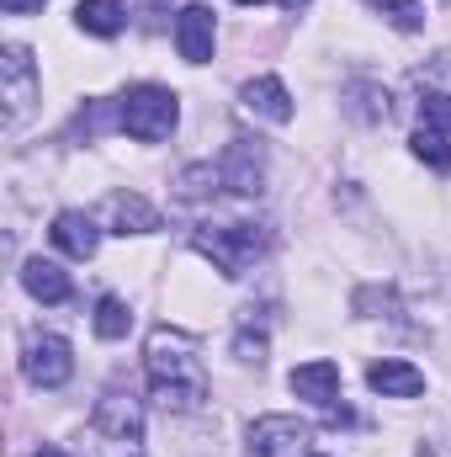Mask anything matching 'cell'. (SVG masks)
Masks as SVG:
<instances>
[{"instance_id": "3", "label": "cell", "mask_w": 451, "mask_h": 457, "mask_svg": "<svg viewBox=\"0 0 451 457\" xmlns=\"http://www.w3.org/2000/svg\"><path fill=\"white\" fill-rule=\"evenodd\" d=\"M176 117H181L176 91H165V86H133V91L122 96V107H117L122 133L138 138V144H160V138H170Z\"/></svg>"}, {"instance_id": "2", "label": "cell", "mask_w": 451, "mask_h": 457, "mask_svg": "<svg viewBox=\"0 0 451 457\" xmlns=\"http://www.w3.org/2000/svg\"><path fill=\"white\" fill-rule=\"evenodd\" d=\"M192 245L224 271V277H244L250 266H255V255L271 245V234L260 224H224V228H192Z\"/></svg>"}, {"instance_id": "18", "label": "cell", "mask_w": 451, "mask_h": 457, "mask_svg": "<svg viewBox=\"0 0 451 457\" xmlns=\"http://www.w3.org/2000/svg\"><path fill=\"white\" fill-rule=\"evenodd\" d=\"M127 320H133V314H127L122 298H102V303H96V336H102V341H122V336H127Z\"/></svg>"}, {"instance_id": "9", "label": "cell", "mask_w": 451, "mask_h": 457, "mask_svg": "<svg viewBox=\"0 0 451 457\" xmlns=\"http://www.w3.org/2000/svg\"><path fill=\"white\" fill-rule=\"evenodd\" d=\"M0 75H5V112L11 122L27 112V102H32V86H37V70H32V54L21 48V43H5V54H0Z\"/></svg>"}, {"instance_id": "15", "label": "cell", "mask_w": 451, "mask_h": 457, "mask_svg": "<svg viewBox=\"0 0 451 457\" xmlns=\"http://www.w3.org/2000/svg\"><path fill=\"white\" fill-rule=\"evenodd\" d=\"M244 107L255 117H266V122H292V96H287V86H282L276 75L250 80V86H244Z\"/></svg>"}, {"instance_id": "21", "label": "cell", "mask_w": 451, "mask_h": 457, "mask_svg": "<svg viewBox=\"0 0 451 457\" xmlns=\"http://www.w3.org/2000/svg\"><path fill=\"white\" fill-rule=\"evenodd\" d=\"M32 5H43V0H5V11H32Z\"/></svg>"}, {"instance_id": "4", "label": "cell", "mask_w": 451, "mask_h": 457, "mask_svg": "<svg viewBox=\"0 0 451 457\" xmlns=\"http://www.w3.org/2000/svg\"><path fill=\"white\" fill-rule=\"evenodd\" d=\"M21 372H27V383H37V388H64L70 383V372H75V356H70V341L64 336H27L21 345Z\"/></svg>"}, {"instance_id": "24", "label": "cell", "mask_w": 451, "mask_h": 457, "mask_svg": "<svg viewBox=\"0 0 451 457\" xmlns=\"http://www.w3.org/2000/svg\"><path fill=\"white\" fill-rule=\"evenodd\" d=\"M239 5H266V0H239Z\"/></svg>"}, {"instance_id": "12", "label": "cell", "mask_w": 451, "mask_h": 457, "mask_svg": "<svg viewBox=\"0 0 451 457\" xmlns=\"http://www.w3.org/2000/svg\"><path fill=\"white\" fill-rule=\"evenodd\" d=\"M287 383H292V394H298V399H314V404H324V410L340 399V367H335V361L292 367V378H287Z\"/></svg>"}, {"instance_id": "11", "label": "cell", "mask_w": 451, "mask_h": 457, "mask_svg": "<svg viewBox=\"0 0 451 457\" xmlns=\"http://www.w3.org/2000/svg\"><path fill=\"white\" fill-rule=\"evenodd\" d=\"M366 383L382 394V399H414L425 388V372L409 367V361H372L366 367Z\"/></svg>"}, {"instance_id": "5", "label": "cell", "mask_w": 451, "mask_h": 457, "mask_svg": "<svg viewBox=\"0 0 451 457\" xmlns=\"http://www.w3.org/2000/svg\"><path fill=\"white\" fill-rule=\"evenodd\" d=\"M308 442H314V426L292 415H260L250 426V457H303Z\"/></svg>"}, {"instance_id": "1", "label": "cell", "mask_w": 451, "mask_h": 457, "mask_svg": "<svg viewBox=\"0 0 451 457\" xmlns=\"http://www.w3.org/2000/svg\"><path fill=\"white\" fill-rule=\"evenodd\" d=\"M144 372H149V394L165 404V410H202L213 383H208V367H202V345L186 330H149L144 345Z\"/></svg>"}, {"instance_id": "23", "label": "cell", "mask_w": 451, "mask_h": 457, "mask_svg": "<svg viewBox=\"0 0 451 457\" xmlns=\"http://www.w3.org/2000/svg\"><path fill=\"white\" fill-rule=\"evenodd\" d=\"M282 5H287V11H298V5H308V0H282Z\"/></svg>"}, {"instance_id": "13", "label": "cell", "mask_w": 451, "mask_h": 457, "mask_svg": "<svg viewBox=\"0 0 451 457\" xmlns=\"http://www.w3.org/2000/svg\"><path fill=\"white\" fill-rule=\"evenodd\" d=\"M48 234H53V245H59L64 255H75V261H91V255H96V245H102V228L91 224L86 213H59Z\"/></svg>"}, {"instance_id": "22", "label": "cell", "mask_w": 451, "mask_h": 457, "mask_svg": "<svg viewBox=\"0 0 451 457\" xmlns=\"http://www.w3.org/2000/svg\"><path fill=\"white\" fill-rule=\"evenodd\" d=\"M32 457H64V453L59 447H43V453H32Z\"/></svg>"}, {"instance_id": "7", "label": "cell", "mask_w": 451, "mask_h": 457, "mask_svg": "<svg viewBox=\"0 0 451 457\" xmlns=\"http://www.w3.org/2000/svg\"><path fill=\"white\" fill-rule=\"evenodd\" d=\"M218 170H224V181L239 197H260V187H266V154H260L255 138H234Z\"/></svg>"}, {"instance_id": "17", "label": "cell", "mask_w": 451, "mask_h": 457, "mask_svg": "<svg viewBox=\"0 0 451 457\" xmlns=\"http://www.w3.org/2000/svg\"><path fill=\"white\" fill-rule=\"evenodd\" d=\"M409 149H414L425 165H436V170H451V144H447V133H436V128H420V133L409 138Z\"/></svg>"}, {"instance_id": "16", "label": "cell", "mask_w": 451, "mask_h": 457, "mask_svg": "<svg viewBox=\"0 0 451 457\" xmlns=\"http://www.w3.org/2000/svg\"><path fill=\"white\" fill-rule=\"evenodd\" d=\"M75 21H80L91 37H117L122 21H127V11H122V0H80Z\"/></svg>"}, {"instance_id": "8", "label": "cell", "mask_w": 451, "mask_h": 457, "mask_svg": "<svg viewBox=\"0 0 451 457\" xmlns=\"http://www.w3.org/2000/svg\"><path fill=\"white\" fill-rule=\"evenodd\" d=\"M213 37H218V21H213L208 5H186L176 16V48H181L186 64H208L213 59Z\"/></svg>"}, {"instance_id": "20", "label": "cell", "mask_w": 451, "mask_h": 457, "mask_svg": "<svg viewBox=\"0 0 451 457\" xmlns=\"http://www.w3.org/2000/svg\"><path fill=\"white\" fill-rule=\"evenodd\" d=\"M420 117H425V128H436V133L451 138V96L447 91H425L420 96Z\"/></svg>"}, {"instance_id": "6", "label": "cell", "mask_w": 451, "mask_h": 457, "mask_svg": "<svg viewBox=\"0 0 451 457\" xmlns=\"http://www.w3.org/2000/svg\"><path fill=\"white\" fill-rule=\"evenodd\" d=\"M91 431L107 436V442H144V410H138V399L127 388H107L102 404H96Z\"/></svg>"}, {"instance_id": "10", "label": "cell", "mask_w": 451, "mask_h": 457, "mask_svg": "<svg viewBox=\"0 0 451 457\" xmlns=\"http://www.w3.org/2000/svg\"><path fill=\"white\" fill-rule=\"evenodd\" d=\"M107 228L112 234H149V228H160V213L138 197V192H112L107 197Z\"/></svg>"}, {"instance_id": "14", "label": "cell", "mask_w": 451, "mask_h": 457, "mask_svg": "<svg viewBox=\"0 0 451 457\" xmlns=\"http://www.w3.org/2000/svg\"><path fill=\"white\" fill-rule=\"evenodd\" d=\"M21 287H27L37 303H64V298L75 293V282H70L53 261H43V255H32V261L21 266Z\"/></svg>"}, {"instance_id": "19", "label": "cell", "mask_w": 451, "mask_h": 457, "mask_svg": "<svg viewBox=\"0 0 451 457\" xmlns=\"http://www.w3.org/2000/svg\"><path fill=\"white\" fill-rule=\"evenodd\" d=\"M372 11H382L398 32H420V21H425V11H420V0H366Z\"/></svg>"}]
</instances>
